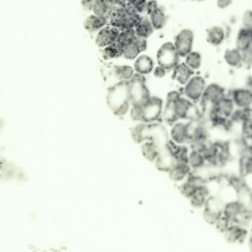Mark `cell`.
I'll use <instances>...</instances> for the list:
<instances>
[{"instance_id":"cell-43","label":"cell","mask_w":252,"mask_h":252,"mask_svg":"<svg viewBox=\"0 0 252 252\" xmlns=\"http://www.w3.org/2000/svg\"><path fill=\"white\" fill-rule=\"evenodd\" d=\"M91 160L90 158L88 157L87 158V160L88 161H90Z\"/></svg>"},{"instance_id":"cell-20","label":"cell","mask_w":252,"mask_h":252,"mask_svg":"<svg viewBox=\"0 0 252 252\" xmlns=\"http://www.w3.org/2000/svg\"><path fill=\"white\" fill-rule=\"evenodd\" d=\"M237 46L239 49L246 50L252 46V29L251 28H241L238 34L236 39Z\"/></svg>"},{"instance_id":"cell-18","label":"cell","mask_w":252,"mask_h":252,"mask_svg":"<svg viewBox=\"0 0 252 252\" xmlns=\"http://www.w3.org/2000/svg\"><path fill=\"white\" fill-rule=\"evenodd\" d=\"M252 120V108H236L230 120L231 124L234 126H239L242 123Z\"/></svg>"},{"instance_id":"cell-26","label":"cell","mask_w":252,"mask_h":252,"mask_svg":"<svg viewBox=\"0 0 252 252\" xmlns=\"http://www.w3.org/2000/svg\"><path fill=\"white\" fill-rule=\"evenodd\" d=\"M205 190L201 185L197 187L196 192L189 198L192 206L196 208H200L203 205L206 195Z\"/></svg>"},{"instance_id":"cell-38","label":"cell","mask_w":252,"mask_h":252,"mask_svg":"<svg viewBox=\"0 0 252 252\" xmlns=\"http://www.w3.org/2000/svg\"><path fill=\"white\" fill-rule=\"evenodd\" d=\"M158 7V3L155 0H150L147 2L145 9L147 14L150 15Z\"/></svg>"},{"instance_id":"cell-22","label":"cell","mask_w":252,"mask_h":252,"mask_svg":"<svg viewBox=\"0 0 252 252\" xmlns=\"http://www.w3.org/2000/svg\"><path fill=\"white\" fill-rule=\"evenodd\" d=\"M135 28V36L145 39L151 35L154 31L150 21L146 17H143L141 21Z\"/></svg>"},{"instance_id":"cell-2","label":"cell","mask_w":252,"mask_h":252,"mask_svg":"<svg viewBox=\"0 0 252 252\" xmlns=\"http://www.w3.org/2000/svg\"><path fill=\"white\" fill-rule=\"evenodd\" d=\"M107 101L108 107L114 114L119 116L126 113L130 103L129 81L122 80L110 87Z\"/></svg>"},{"instance_id":"cell-6","label":"cell","mask_w":252,"mask_h":252,"mask_svg":"<svg viewBox=\"0 0 252 252\" xmlns=\"http://www.w3.org/2000/svg\"><path fill=\"white\" fill-rule=\"evenodd\" d=\"M191 121L178 120L168 125L169 139L176 143L189 145Z\"/></svg>"},{"instance_id":"cell-32","label":"cell","mask_w":252,"mask_h":252,"mask_svg":"<svg viewBox=\"0 0 252 252\" xmlns=\"http://www.w3.org/2000/svg\"><path fill=\"white\" fill-rule=\"evenodd\" d=\"M140 52L137 47L131 41L125 46L123 55L127 59L133 60Z\"/></svg>"},{"instance_id":"cell-23","label":"cell","mask_w":252,"mask_h":252,"mask_svg":"<svg viewBox=\"0 0 252 252\" xmlns=\"http://www.w3.org/2000/svg\"><path fill=\"white\" fill-rule=\"evenodd\" d=\"M150 15V21L154 29L159 30L164 26L166 22L167 18L162 8L158 7Z\"/></svg>"},{"instance_id":"cell-14","label":"cell","mask_w":252,"mask_h":252,"mask_svg":"<svg viewBox=\"0 0 252 252\" xmlns=\"http://www.w3.org/2000/svg\"><path fill=\"white\" fill-rule=\"evenodd\" d=\"M144 142L141 148L142 154L148 160L154 162L164 147L153 141L147 140Z\"/></svg>"},{"instance_id":"cell-1","label":"cell","mask_w":252,"mask_h":252,"mask_svg":"<svg viewBox=\"0 0 252 252\" xmlns=\"http://www.w3.org/2000/svg\"><path fill=\"white\" fill-rule=\"evenodd\" d=\"M236 108L232 99L221 98L205 110V115L212 125L217 128H223L230 124Z\"/></svg>"},{"instance_id":"cell-42","label":"cell","mask_w":252,"mask_h":252,"mask_svg":"<svg viewBox=\"0 0 252 252\" xmlns=\"http://www.w3.org/2000/svg\"><path fill=\"white\" fill-rule=\"evenodd\" d=\"M252 175L249 174L247 176L246 178V181L249 186L250 187H252Z\"/></svg>"},{"instance_id":"cell-9","label":"cell","mask_w":252,"mask_h":252,"mask_svg":"<svg viewBox=\"0 0 252 252\" xmlns=\"http://www.w3.org/2000/svg\"><path fill=\"white\" fill-rule=\"evenodd\" d=\"M247 209L238 202L229 203L225 206L224 210L225 216L231 221L238 225L245 220Z\"/></svg>"},{"instance_id":"cell-3","label":"cell","mask_w":252,"mask_h":252,"mask_svg":"<svg viewBox=\"0 0 252 252\" xmlns=\"http://www.w3.org/2000/svg\"><path fill=\"white\" fill-rule=\"evenodd\" d=\"M145 81V77L138 73L133 74L128 81L129 101L133 107H142L151 97Z\"/></svg>"},{"instance_id":"cell-11","label":"cell","mask_w":252,"mask_h":252,"mask_svg":"<svg viewBox=\"0 0 252 252\" xmlns=\"http://www.w3.org/2000/svg\"><path fill=\"white\" fill-rule=\"evenodd\" d=\"M119 32L117 29L111 26H107L102 28L96 37V44L100 47H105L110 45L116 40Z\"/></svg>"},{"instance_id":"cell-31","label":"cell","mask_w":252,"mask_h":252,"mask_svg":"<svg viewBox=\"0 0 252 252\" xmlns=\"http://www.w3.org/2000/svg\"><path fill=\"white\" fill-rule=\"evenodd\" d=\"M92 10L94 15L99 16H105L108 10L106 0H95Z\"/></svg>"},{"instance_id":"cell-21","label":"cell","mask_w":252,"mask_h":252,"mask_svg":"<svg viewBox=\"0 0 252 252\" xmlns=\"http://www.w3.org/2000/svg\"><path fill=\"white\" fill-rule=\"evenodd\" d=\"M125 47L115 40L102 50L103 57L106 60L119 58L123 55Z\"/></svg>"},{"instance_id":"cell-19","label":"cell","mask_w":252,"mask_h":252,"mask_svg":"<svg viewBox=\"0 0 252 252\" xmlns=\"http://www.w3.org/2000/svg\"><path fill=\"white\" fill-rule=\"evenodd\" d=\"M107 19L105 16H99L94 15L87 17L84 20V28L91 33L96 32L106 23Z\"/></svg>"},{"instance_id":"cell-35","label":"cell","mask_w":252,"mask_h":252,"mask_svg":"<svg viewBox=\"0 0 252 252\" xmlns=\"http://www.w3.org/2000/svg\"><path fill=\"white\" fill-rule=\"evenodd\" d=\"M132 42L137 47L140 52L147 48V42L145 39L135 36Z\"/></svg>"},{"instance_id":"cell-36","label":"cell","mask_w":252,"mask_h":252,"mask_svg":"<svg viewBox=\"0 0 252 252\" xmlns=\"http://www.w3.org/2000/svg\"><path fill=\"white\" fill-rule=\"evenodd\" d=\"M146 2L145 0H134V7L137 13H142L145 9Z\"/></svg>"},{"instance_id":"cell-15","label":"cell","mask_w":252,"mask_h":252,"mask_svg":"<svg viewBox=\"0 0 252 252\" xmlns=\"http://www.w3.org/2000/svg\"><path fill=\"white\" fill-rule=\"evenodd\" d=\"M155 167L159 171L168 173L175 165L174 158L164 149L154 162Z\"/></svg>"},{"instance_id":"cell-12","label":"cell","mask_w":252,"mask_h":252,"mask_svg":"<svg viewBox=\"0 0 252 252\" xmlns=\"http://www.w3.org/2000/svg\"><path fill=\"white\" fill-rule=\"evenodd\" d=\"M172 71L173 79L182 85H185L193 76L194 71L184 62H180Z\"/></svg>"},{"instance_id":"cell-24","label":"cell","mask_w":252,"mask_h":252,"mask_svg":"<svg viewBox=\"0 0 252 252\" xmlns=\"http://www.w3.org/2000/svg\"><path fill=\"white\" fill-rule=\"evenodd\" d=\"M207 33V41L214 45H218L222 42L224 37V32L221 27L217 26L213 27L206 30Z\"/></svg>"},{"instance_id":"cell-25","label":"cell","mask_w":252,"mask_h":252,"mask_svg":"<svg viewBox=\"0 0 252 252\" xmlns=\"http://www.w3.org/2000/svg\"><path fill=\"white\" fill-rule=\"evenodd\" d=\"M108 10L105 17L108 19L112 14L124 12L126 6V0H106Z\"/></svg>"},{"instance_id":"cell-34","label":"cell","mask_w":252,"mask_h":252,"mask_svg":"<svg viewBox=\"0 0 252 252\" xmlns=\"http://www.w3.org/2000/svg\"><path fill=\"white\" fill-rule=\"evenodd\" d=\"M229 221L225 216L220 217L215 223L216 228L220 232L224 233L228 228Z\"/></svg>"},{"instance_id":"cell-27","label":"cell","mask_w":252,"mask_h":252,"mask_svg":"<svg viewBox=\"0 0 252 252\" xmlns=\"http://www.w3.org/2000/svg\"><path fill=\"white\" fill-rule=\"evenodd\" d=\"M203 158L202 153L190 150L189 154V164L191 170L197 169L203 166Z\"/></svg>"},{"instance_id":"cell-7","label":"cell","mask_w":252,"mask_h":252,"mask_svg":"<svg viewBox=\"0 0 252 252\" xmlns=\"http://www.w3.org/2000/svg\"><path fill=\"white\" fill-rule=\"evenodd\" d=\"M193 38V32L188 29L181 30L177 35L173 44L180 57L185 58L192 51Z\"/></svg>"},{"instance_id":"cell-39","label":"cell","mask_w":252,"mask_h":252,"mask_svg":"<svg viewBox=\"0 0 252 252\" xmlns=\"http://www.w3.org/2000/svg\"><path fill=\"white\" fill-rule=\"evenodd\" d=\"M238 164L235 161L229 162L225 167V170L228 172L232 173H237L238 170Z\"/></svg>"},{"instance_id":"cell-17","label":"cell","mask_w":252,"mask_h":252,"mask_svg":"<svg viewBox=\"0 0 252 252\" xmlns=\"http://www.w3.org/2000/svg\"><path fill=\"white\" fill-rule=\"evenodd\" d=\"M191 170L189 164L175 163L168 173V177L173 182H180L186 179L187 174Z\"/></svg>"},{"instance_id":"cell-29","label":"cell","mask_w":252,"mask_h":252,"mask_svg":"<svg viewBox=\"0 0 252 252\" xmlns=\"http://www.w3.org/2000/svg\"><path fill=\"white\" fill-rule=\"evenodd\" d=\"M135 36L134 29H129L120 32L116 40L125 47L132 41Z\"/></svg>"},{"instance_id":"cell-33","label":"cell","mask_w":252,"mask_h":252,"mask_svg":"<svg viewBox=\"0 0 252 252\" xmlns=\"http://www.w3.org/2000/svg\"><path fill=\"white\" fill-rule=\"evenodd\" d=\"M120 73L121 79L126 80L130 79L133 76V70L129 66H120Z\"/></svg>"},{"instance_id":"cell-8","label":"cell","mask_w":252,"mask_h":252,"mask_svg":"<svg viewBox=\"0 0 252 252\" xmlns=\"http://www.w3.org/2000/svg\"><path fill=\"white\" fill-rule=\"evenodd\" d=\"M223 208L222 203L219 199L214 197L208 198L205 202L203 215L208 223H215L220 217Z\"/></svg>"},{"instance_id":"cell-28","label":"cell","mask_w":252,"mask_h":252,"mask_svg":"<svg viewBox=\"0 0 252 252\" xmlns=\"http://www.w3.org/2000/svg\"><path fill=\"white\" fill-rule=\"evenodd\" d=\"M184 61L186 64L193 71L200 66L201 56L198 52L191 51L185 57Z\"/></svg>"},{"instance_id":"cell-30","label":"cell","mask_w":252,"mask_h":252,"mask_svg":"<svg viewBox=\"0 0 252 252\" xmlns=\"http://www.w3.org/2000/svg\"><path fill=\"white\" fill-rule=\"evenodd\" d=\"M177 188L182 195L189 199L195 193L197 190L196 186L186 181L179 185Z\"/></svg>"},{"instance_id":"cell-4","label":"cell","mask_w":252,"mask_h":252,"mask_svg":"<svg viewBox=\"0 0 252 252\" xmlns=\"http://www.w3.org/2000/svg\"><path fill=\"white\" fill-rule=\"evenodd\" d=\"M164 103L160 98L151 96L148 101L138 109L137 120L145 123H158L162 121Z\"/></svg>"},{"instance_id":"cell-10","label":"cell","mask_w":252,"mask_h":252,"mask_svg":"<svg viewBox=\"0 0 252 252\" xmlns=\"http://www.w3.org/2000/svg\"><path fill=\"white\" fill-rule=\"evenodd\" d=\"M203 88V83L201 78L197 76H193L184 86L183 93L185 97L196 104L200 101L201 94Z\"/></svg>"},{"instance_id":"cell-37","label":"cell","mask_w":252,"mask_h":252,"mask_svg":"<svg viewBox=\"0 0 252 252\" xmlns=\"http://www.w3.org/2000/svg\"><path fill=\"white\" fill-rule=\"evenodd\" d=\"M152 71L155 77L158 78L164 77L168 72L165 68L158 64L157 66L154 67Z\"/></svg>"},{"instance_id":"cell-13","label":"cell","mask_w":252,"mask_h":252,"mask_svg":"<svg viewBox=\"0 0 252 252\" xmlns=\"http://www.w3.org/2000/svg\"><path fill=\"white\" fill-rule=\"evenodd\" d=\"M224 233V238L228 243L242 244L246 238L247 231L240 226L235 225L228 227Z\"/></svg>"},{"instance_id":"cell-40","label":"cell","mask_w":252,"mask_h":252,"mask_svg":"<svg viewBox=\"0 0 252 252\" xmlns=\"http://www.w3.org/2000/svg\"><path fill=\"white\" fill-rule=\"evenodd\" d=\"M95 0H82L80 2V4L83 9L86 11L92 10Z\"/></svg>"},{"instance_id":"cell-16","label":"cell","mask_w":252,"mask_h":252,"mask_svg":"<svg viewBox=\"0 0 252 252\" xmlns=\"http://www.w3.org/2000/svg\"><path fill=\"white\" fill-rule=\"evenodd\" d=\"M154 67L152 59L146 55H141L136 60L134 67L138 73L141 75L148 74L153 71Z\"/></svg>"},{"instance_id":"cell-5","label":"cell","mask_w":252,"mask_h":252,"mask_svg":"<svg viewBox=\"0 0 252 252\" xmlns=\"http://www.w3.org/2000/svg\"><path fill=\"white\" fill-rule=\"evenodd\" d=\"M180 58L173 44L170 42L163 44L156 54L157 64L165 68L167 71H172L180 62Z\"/></svg>"},{"instance_id":"cell-41","label":"cell","mask_w":252,"mask_h":252,"mask_svg":"<svg viewBox=\"0 0 252 252\" xmlns=\"http://www.w3.org/2000/svg\"><path fill=\"white\" fill-rule=\"evenodd\" d=\"M208 188L210 192H216L220 191V187L219 184L215 182H212L209 183L208 185Z\"/></svg>"}]
</instances>
